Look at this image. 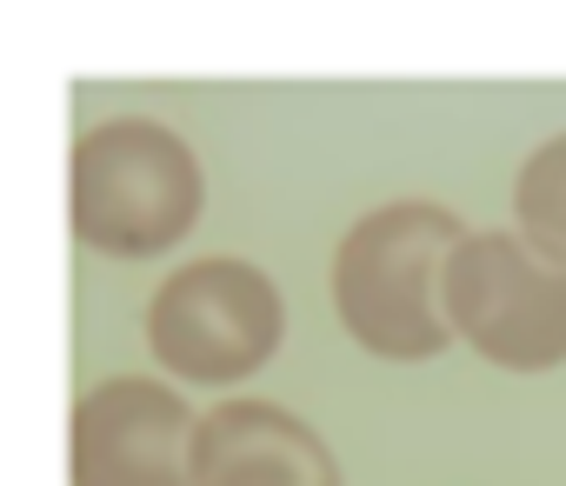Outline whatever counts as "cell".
Here are the masks:
<instances>
[{
  "instance_id": "6",
  "label": "cell",
  "mask_w": 566,
  "mask_h": 486,
  "mask_svg": "<svg viewBox=\"0 0 566 486\" xmlns=\"http://www.w3.org/2000/svg\"><path fill=\"white\" fill-rule=\"evenodd\" d=\"M193 486H340V459L287 406L220 400L193 433Z\"/></svg>"
},
{
  "instance_id": "2",
  "label": "cell",
  "mask_w": 566,
  "mask_h": 486,
  "mask_svg": "<svg viewBox=\"0 0 566 486\" xmlns=\"http://www.w3.org/2000/svg\"><path fill=\"white\" fill-rule=\"evenodd\" d=\"M200 220L193 147L140 114L101 120L74 140V233L114 261L167 254Z\"/></svg>"
},
{
  "instance_id": "3",
  "label": "cell",
  "mask_w": 566,
  "mask_h": 486,
  "mask_svg": "<svg viewBox=\"0 0 566 486\" xmlns=\"http://www.w3.org/2000/svg\"><path fill=\"white\" fill-rule=\"evenodd\" d=\"M287 307L247 261H193L147 300V347L187 387H233L280 353Z\"/></svg>"
},
{
  "instance_id": "1",
  "label": "cell",
  "mask_w": 566,
  "mask_h": 486,
  "mask_svg": "<svg viewBox=\"0 0 566 486\" xmlns=\"http://www.w3.org/2000/svg\"><path fill=\"white\" fill-rule=\"evenodd\" d=\"M467 247V226L433 200H394L354 220L334 254V307L347 334L380 360H433L453 347L447 267Z\"/></svg>"
},
{
  "instance_id": "7",
  "label": "cell",
  "mask_w": 566,
  "mask_h": 486,
  "mask_svg": "<svg viewBox=\"0 0 566 486\" xmlns=\"http://www.w3.org/2000/svg\"><path fill=\"white\" fill-rule=\"evenodd\" d=\"M513 220L546 261L566 267V134L533 147V160L513 180Z\"/></svg>"
},
{
  "instance_id": "4",
  "label": "cell",
  "mask_w": 566,
  "mask_h": 486,
  "mask_svg": "<svg viewBox=\"0 0 566 486\" xmlns=\"http://www.w3.org/2000/svg\"><path fill=\"white\" fill-rule=\"evenodd\" d=\"M447 320L480 360L546 373L566 360V267L526 233H467L447 267Z\"/></svg>"
},
{
  "instance_id": "5",
  "label": "cell",
  "mask_w": 566,
  "mask_h": 486,
  "mask_svg": "<svg viewBox=\"0 0 566 486\" xmlns=\"http://www.w3.org/2000/svg\"><path fill=\"white\" fill-rule=\"evenodd\" d=\"M193 433L174 387L114 373L74 406V486H193Z\"/></svg>"
}]
</instances>
